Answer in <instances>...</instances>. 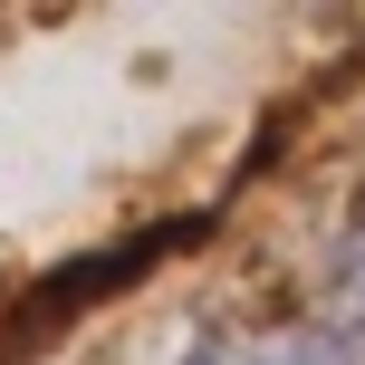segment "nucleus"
I'll return each instance as SVG.
<instances>
[{"mask_svg":"<svg viewBox=\"0 0 365 365\" xmlns=\"http://www.w3.org/2000/svg\"><path fill=\"white\" fill-rule=\"evenodd\" d=\"M182 365H346V346H336L327 327L269 317V327H221V336H202Z\"/></svg>","mask_w":365,"mask_h":365,"instance_id":"obj_1","label":"nucleus"},{"mask_svg":"<svg viewBox=\"0 0 365 365\" xmlns=\"http://www.w3.org/2000/svg\"><path fill=\"white\" fill-rule=\"evenodd\" d=\"M336 317H346V336L365 346V221L346 231V250H336Z\"/></svg>","mask_w":365,"mask_h":365,"instance_id":"obj_2","label":"nucleus"}]
</instances>
